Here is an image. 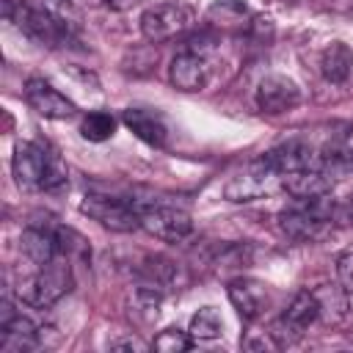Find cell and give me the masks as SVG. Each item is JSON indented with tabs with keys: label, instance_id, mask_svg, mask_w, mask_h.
Returning <instances> with one entry per match:
<instances>
[{
	"label": "cell",
	"instance_id": "obj_1",
	"mask_svg": "<svg viewBox=\"0 0 353 353\" xmlns=\"http://www.w3.org/2000/svg\"><path fill=\"white\" fill-rule=\"evenodd\" d=\"M69 290H72V270H69V262L61 256L52 259L50 265L36 268V273L30 276H22L17 284L19 301L36 309H47L58 303Z\"/></svg>",
	"mask_w": 353,
	"mask_h": 353
},
{
	"label": "cell",
	"instance_id": "obj_2",
	"mask_svg": "<svg viewBox=\"0 0 353 353\" xmlns=\"http://www.w3.org/2000/svg\"><path fill=\"white\" fill-rule=\"evenodd\" d=\"M190 25H193V11H190V6L176 3V0L154 3V6H149V8L141 14V33H143V39L152 41V44L168 41V39L179 36L182 30H188Z\"/></svg>",
	"mask_w": 353,
	"mask_h": 353
},
{
	"label": "cell",
	"instance_id": "obj_3",
	"mask_svg": "<svg viewBox=\"0 0 353 353\" xmlns=\"http://www.w3.org/2000/svg\"><path fill=\"white\" fill-rule=\"evenodd\" d=\"M80 212L94 218L110 232H132L141 226V207L124 201V199H110V196H85L80 201Z\"/></svg>",
	"mask_w": 353,
	"mask_h": 353
},
{
	"label": "cell",
	"instance_id": "obj_4",
	"mask_svg": "<svg viewBox=\"0 0 353 353\" xmlns=\"http://www.w3.org/2000/svg\"><path fill=\"white\" fill-rule=\"evenodd\" d=\"M317 317H320V306H317L314 292L301 290L292 295L287 312L281 314V320L273 323V328L268 334L276 339V345H287V342H295Z\"/></svg>",
	"mask_w": 353,
	"mask_h": 353
},
{
	"label": "cell",
	"instance_id": "obj_5",
	"mask_svg": "<svg viewBox=\"0 0 353 353\" xmlns=\"http://www.w3.org/2000/svg\"><path fill=\"white\" fill-rule=\"evenodd\" d=\"M141 229H146L157 240L179 243L193 232V221L185 210L165 207V204H149V207H141Z\"/></svg>",
	"mask_w": 353,
	"mask_h": 353
},
{
	"label": "cell",
	"instance_id": "obj_6",
	"mask_svg": "<svg viewBox=\"0 0 353 353\" xmlns=\"http://www.w3.org/2000/svg\"><path fill=\"white\" fill-rule=\"evenodd\" d=\"M281 176L273 171V165L265 160V154L254 163H248L245 171H237L226 185H223V199L229 201H251L262 193H268Z\"/></svg>",
	"mask_w": 353,
	"mask_h": 353
},
{
	"label": "cell",
	"instance_id": "obj_7",
	"mask_svg": "<svg viewBox=\"0 0 353 353\" xmlns=\"http://www.w3.org/2000/svg\"><path fill=\"white\" fill-rule=\"evenodd\" d=\"M47 168H50V152H44L41 146H36L30 141H19L14 146L11 171H14V179L19 188H25V190L44 188Z\"/></svg>",
	"mask_w": 353,
	"mask_h": 353
},
{
	"label": "cell",
	"instance_id": "obj_8",
	"mask_svg": "<svg viewBox=\"0 0 353 353\" xmlns=\"http://www.w3.org/2000/svg\"><path fill=\"white\" fill-rule=\"evenodd\" d=\"M25 99L44 119H69L77 113V105L41 77H30L25 83Z\"/></svg>",
	"mask_w": 353,
	"mask_h": 353
},
{
	"label": "cell",
	"instance_id": "obj_9",
	"mask_svg": "<svg viewBox=\"0 0 353 353\" xmlns=\"http://www.w3.org/2000/svg\"><path fill=\"white\" fill-rule=\"evenodd\" d=\"M301 102V88L284 74H268L256 85V105L265 113H284Z\"/></svg>",
	"mask_w": 353,
	"mask_h": 353
},
{
	"label": "cell",
	"instance_id": "obj_10",
	"mask_svg": "<svg viewBox=\"0 0 353 353\" xmlns=\"http://www.w3.org/2000/svg\"><path fill=\"white\" fill-rule=\"evenodd\" d=\"M265 160L273 165V171L279 176L292 174V171H303V168H323L320 154H314V149L301 143V141H287V143L270 149L265 154Z\"/></svg>",
	"mask_w": 353,
	"mask_h": 353
},
{
	"label": "cell",
	"instance_id": "obj_11",
	"mask_svg": "<svg viewBox=\"0 0 353 353\" xmlns=\"http://www.w3.org/2000/svg\"><path fill=\"white\" fill-rule=\"evenodd\" d=\"M168 74H171V83L179 91H199L210 80V63H207V58L201 52L185 50L171 61V72Z\"/></svg>",
	"mask_w": 353,
	"mask_h": 353
},
{
	"label": "cell",
	"instance_id": "obj_12",
	"mask_svg": "<svg viewBox=\"0 0 353 353\" xmlns=\"http://www.w3.org/2000/svg\"><path fill=\"white\" fill-rule=\"evenodd\" d=\"M281 188L298 199V201H309V199H320L331 193V176L325 174V168H303V171H292L281 176Z\"/></svg>",
	"mask_w": 353,
	"mask_h": 353
},
{
	"label": "cell",
	"instance_id": "obj_13",
	"mask_svg": "<svg viewBox=\"0 0 353 353\" xmlns=\"http://www.w3.org/2000/svg\"><path fill=\"white\" fill-rule=\"evenodd\" d=\"M229 301L243 320H254L262 314L268 292H265V284H259L254 279H234V281H229Z\"/></svg>",
	"mask_w": 353,
	"mask_h": 353
},
{
	"label": "cell",
	"instance_id": "obj_14",
	"mask_svg": "<svg viewBox=\"0 0 353 353\" xmlns=\"http://www.w3.org/2000/svg\"><path fill=\"white\" fill-rule=\"evenodd\" d=\"M124 124L146 143L152 146H165V138H168V127L163 121L160 113L149 110V108H127L124 110Z\"/></svg>",
	"mask_w": 353,
	"mask_h": 353
},
{
	"label": "cell",
	"instance_id": "obj_15",
	"mask_svg": "<svg viewBox=\"0 0 353 353\" xmlns=\"http://www.w3.org/2000/svg\"><path fill=\"white\" fill-rule=\"evenodd\" d=\"M19 248H22V254H25L36 268L50 265L52 259H58V256H61V248H58L55 232H50V229H36V226L25 229V232H22V237H19Z\"/></svg>",
	"mask_w": 353,
	"mask_h": 353
},
{
	"label": "cell",
	"instance_id": "obj_16",
	"mask_svg": "<svg viewBox=\"0 0 353 353\" xmlns=\"http://www.w3.org/2000/svg\"><path fill=\"white\" fill-rule=\"evenodd\" d=\"M320 72L328 83H347L353 74V50L345 41H331L320 55Z\"/></svg>",
	"mask_w": 353,
	"mask_h": 353
},
{
	"label": "cell",
	"instance_id": "obj_17",
	"mask_svg": "<svg viewBox=\"0 0 353 353\" xmlns=\"http://www.w3.org/2000/svg\"><path fill=\"white\" fill-rule=\"evenodd\" d=\"M345 287H328L323 284L320 290H314V298H317V306H320V317L323 323L328 325H339L345 317H347V298H345Z\"/></svg>",
	"mask_w": 353,
	"mask_h": 353
},
{
	"label": "cell",
	"instance_id": "obj_18",
	"mask_svg": "<svg viewBox=\"0 0 353 353\" xmlns=\"http://www.w3.org/2000/svg\"><path fill=\"white\" fill-rule=\"evenodd\" d=\"M80 132H83L85 141L102 143V141L113 138V132H116V119H113L110 113H105V110H94V113H88V116L83 119Z\"/></svg>",
	"mask_w": 353,
	"mask_h": 353
},
{
	"label": "cell",
	"instance_id": "obj_19",
	"mask_svg": "<svg viewBox=\"0 0 353 353\" xmlns=\"http://www.w3.org/2000/svg\"><path fill=\"white\" fill-rule=\"evenodd\" d=\"M221 328H223L221 314L212 306H201L190 317V328L188 331H190L193 339H215V336H221Z\"/></svg>",
	"mask_w": 353,
	"mask_h": 353
},
{
	"label": "cell",
	"instance_id": "obj_20",
	"mask_svg": "<svg viewBox=\"0 0 353 353\" xmlns=\"http://www.w3.org/2000/svg\"><path fill=\"white\" fill-rule=\"evenodd\" d=\"M193 345L190 331H179V328H165L152 339V350L157 353H185Z\"/></svg>",
	"mask_w": 353,
	"mask_h": 353
},
{
	"label": "cell",
	"instance_id": "obj_21",
	"mask_svg": "<svg viewBox=\"0 0 353 353\" xmlns=\"http://www.w3.org/2000/svg\"><path fill=\"white\" fill-rule=\"evenodd\" d=\"M245 3L243 0H221L210 6V19H221V22H240L245 17Z\"/></svg>",
	"mask_w": 353,
	"mask_h": 353
},
{
	"label": "cell",
	"instance_id": "obj_22",
	"mask_svg": "<svg viewBox=\"0 0 353 353\" xmlns=\"http://www.w3.org/2000/svg\"><path fill=\"white\" fill-rule=\"evenodd\" d=\"M336 276H339V284L345 287V292L353 295V251H347L336 259Z\"/></svg>",
	"mask_w": 353,
	"mask_h": 353
},
{
	"label": "cell",
	"instance_id": "obj_23",
	"mask_svg": "<svg viewBox=\"0 0 353 353\" xmlns=\"http://www.w3.org/2000/svg\"><path fill=\"white\" fill-rule=\"evenodd\" d=\"M110 350H146V345L141 342V339H135V336H124V339H116V342H110Z\"/></svg>",
	"mask_w": 353,
	"mask_h": 353
},
{
	"label": "cell",
	"instance_id": "obj_24",
	"mask_svg": "<svg viewBox=\"0 0 353 353\" xmlns=\"http://www.w3.org/2000/svg\"><path fill=\"white\" fill-rule=\"evenodd\" d=\"M342 160H347V163H353V127L345 132V138H342Z\"/></svg>",
	"mask_w": 353,
	"mask_h": 353
},
{
	"label": "cell",
	"instance_id": "obj_25",
	"mask_svg": "<svg viewBox=\"0 0 353 353\" xmlns=\"http://www.w3.org/2000/svg\"><path fill=\"white\" fill-rule=\"evenodd\" d=\"M102 3H105L110 11H130V8L138 6L141 0H102Z\"/></svg>",
	"mask_w": 353,
	"mask_h": 353
},
{
	"label": "cell",
	"instance_id": "obj_26",
	"mask_svg": "<svg viewBox=\"0 0 353 353\" xmlns=\"http://www.w3.org/2000/svg\"><path fill=\"white\" fill-rule=\"evenodd\" d=\"M350 11H353V0H350Z\"/></svg>",
	"mask_w": 353,
	"mask_h": 353
},
{
	"label": "cell",
	"instance_id": "obj_27",
	"mask_svg": "<svg viewBox=\"0 0 353 353\" xmlns=\"http://www.w3.org/2000/svg\"><path fill=\"white\" fill-rule=\"evenodd\" d=\"M284 3H295V0H284Z\"/></svg>",
	"mask_w": 353,
	"mask_h": 353
}]
</instances>
